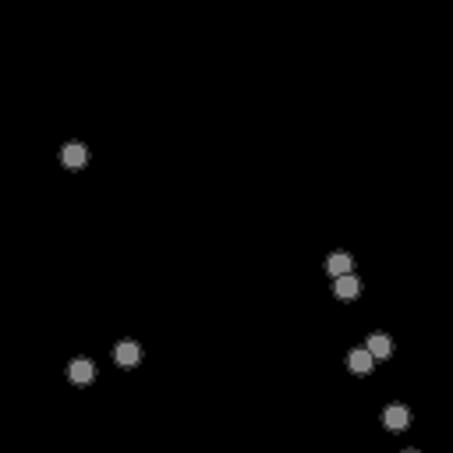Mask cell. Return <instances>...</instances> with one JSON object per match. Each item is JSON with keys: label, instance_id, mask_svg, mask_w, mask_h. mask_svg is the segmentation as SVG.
<instances>
[{"label": "cell", "instance_id": "obj_1", "mask_svg": "<svg viewBox=\"0 0 453 453\" xmlns=\"http://www.w3.org/2000/svg\"><path fill=\"white\" fill-rule=\"evenodd\" d=\"M382 425H386L390 432H407V425H411V411H407L404 404H390V407L382 411Z\"/></svg>", "mask_w": 453, "mask_h": 453}, {"label": "cell", "instance_id": "obj_2", "mask_svg": "<svg viewBox=\"0 0 453 453\" xmlns=\"http://www.w3.org/2000/svg\"><path fill=\"white\" fill-rule=\"evenodd\" d=\"M61 163H64L68 170H82V167L89 163V149H86L82 142H68L64 153H61Z\"/></svg>", "mask_w": 453, "mask_h": 453}, {"label": "cell", "instance_id": "obj_3", "mask_svg": "<svg viewBox=\"0 0 453 453\" xmlns=\"http://www.w3.org/2000/svg\"><path fill=\"white\" fill-rule=\"evenodd\" d=\"M113 362L121 365V368H135V365L142 362V347H138L135 340H121V344L113 347Z\"/></svg>", "mask_w": 453, "mask_h": 453}, {"label": "cell", "instance_id": "obj_4", "mask_svg": "<svg viewBox=\"0 0 453 453\" xmlns=\"http://www.w3.org/2000/svg\"><path fill=\"white\" fill-rule=\"evenodd\" d=\"M68 379L78 382V386L92 382V379H96V362H92V358H75V362L68 365Z\"/></svg>", "mask_w": 453, "mask_h": 453}, {"label": "cell", "instance_id": "obj_5", "mask_svg": "<svg viewBox=\"0 0 453 453\" xmlns=\"http://www.w3.org/2000/svg\"><path fill=\"white\" fill-rule=\"evenodd\" d=\"M347 368H351L355 375H372V372H375V358L368 355V347H355V351L347 355Z\"/></svg>", "mask_w": 453, "mask_h": 453}, {"label": "cell", "instance_id": "obj_6", "mask_svg": "<svg viewBox=\"0 0 453 453\" xmlns=\"http://www.w3.org/2000/svg\"><path fill=\"white\" fill-rule=\"evenodd\" d=\"M365 347H368V355H372L375 362H382V358H390V355H393V340H390L386 333H368Z\"/></svg>", "mask_w": 453, "mask_h": 453}, {"label": "cell", "instance_id": "obj_7", "mask_svg": "<svg viewBox=\"0 0 453 453\" xmlns=\"http://www.w3.org/2000/svg\"><path fill=\"white\" fill-rule=\"evenodd\" d=\"M358 290H362V280H358L355 273H347V276H340V280H333V294H337V297H344V301H351V297H358Z\"/></svg>", "mask_w": 453, "mask_h": 453}, {"label": "cell", "instance_id": "obj_8", "mask_svg": "<svg viewBox=\"0 0 453 453\" xmlns=\"http://www.w3.org/2000/svg\"><path fill=\"white\" fill-rule=\"evenodd\" d=\"M351 266H355V259H351L347 252H333V255L326 259V273H330L333 280H340V276H347V273H351Z\"/></svg>", "mask_w": 453, "mask_h": 453}, {"label": "cell", "instance_id": "obj_9", "mask_svg": "<svg viewBox=\"0 0 453 453\" xmlns=\"http://www.w3.org/2000/svg\"><path fill=\"white\" fill-rule=\"evenodd\" d=\"M404 453H418V450H404Z\"/></svg>", "mask_w": 453, "mask_h": 453}]
</instances>
